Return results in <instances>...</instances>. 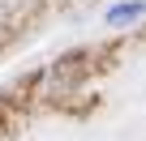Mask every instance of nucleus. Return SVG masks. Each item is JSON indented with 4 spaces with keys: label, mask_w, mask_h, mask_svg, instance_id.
I'll list each match as a JSON object with an SVG mask.
<instances>
[{
    "label": "nucleus",
    "mask_w": 146,
    "mask_h": 141,
    "mask_svg": "<svg viewBox=\"0 0 146 141\" xmlns=\"http://www.w3.org/2000/svg\"><path fill=\"white\" fill-rule=\"evenodd\" d=\"M146 17V0H120L108 9V26H133Z\"/></svg>",
    "instance_id": "obj_1"
}]
</instances>
